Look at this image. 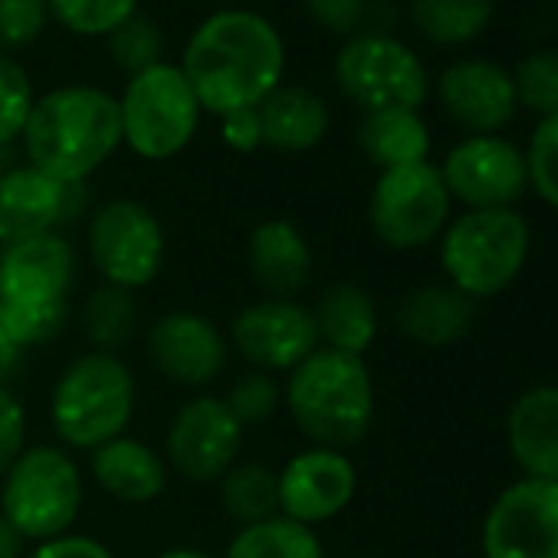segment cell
<instances>
[{
    "instance_id": "5",
    "label": "cell",
    "mask_w": 558,
    "mask_h": 558,
    "mask_svg": "<svg viewBox=\"0 0 558 558\" xmlns=\"http://www.w3.org/2000/svg\"><path fill=\"white\" fill-rule=\"evenodd\" d=\"M135 414V378L119 355L86 352L53 385L50 424L63 447L96 450L125 434Z\"/></svg>"
},
{
    "instance_id": "29",
    "label": "cell",
    "mask_w": 558,
    "mask_h": 558,
    "mask_svg": "<svg viewBox=\"0 0 558 558\" xmlns=\"http://www.w3.org/2000/svg\"><path fill=\"white\" fill-rule=\"evenodd\" d=\"M220 502H223V512L240 529L279 515V476H276V470L266 463H256V460L233 463L220 476Z\"/></svg>"
},
{
    "instance_id": "42",
    "label": "cell",
    "mask_w": 558,
    "mask_h": 558,
    "mask_svg": "<svg viewBox=\"0 0 558 558\" xmlns=\"http://www.w3.org/2000/svg\"><path fill=\"white\" fill-rule=\"evenodd\" d=\"M220 135L227 142V148L250 155L256 148H263V132H259V116L256 109H240L220 119Z\"/></svg>"
},
{
    "instance_id": "33",
    "label": "cell",
    "mask_w": 558,
    "mask_h": 558,
    "mask_svg": "<svg viewBox=\"0 0 558 558\" xmlns=\"http://www.w3.org/2000/svg\"><path fill=\"white\" fill-rule=\"evenodd\" d=\"M509 73L519 109H529L538 119L558 112V50H535L522 57Z\"/></svg>"
},
{
    "instance_id": "9",
    "label": "cell",
    "mask_w": 558,
    "mask_h": 558,
    "mask_svg": "<svg viewBox=\"0 0 558 558\" xmlns=\"http://www.w3.org/2000/svg\"><path fill=\"white\" fill-rule=\"evenodd\" d=\"M86 253L102 283L135 293L151 287L165 266V227L142 201L112 197L86 223Z\"/></svg>"
},
{
    "instance_id": "16",
    "label": "cell",
    "mask_w": 558,
    "mask_h": 558,
    "mask_svg": "<svg viewBox=\"0 0 558 558\" xmlns=\"http://www.w3.org/2000/svg\"><path fill=\"white\" fill-rule=\"evenodd\" d=\"M279 476V515L310 529L349 509L359 489V470L342 450L310 447L300 450Z\"/></svg>"
},
{
    "instance_id": "34",
    "label": "cell",
    "mask_w": 558,
    "mask_h": 558,
    "mask_svg": "<svg viewBox=\"0 0 558 558\" xmlns=\"http://www.w3.org/2000/svg\"><path fill=\"white\" fill-rule=\"evenodd\" d=\"M106 40H109L112 60H116L129 76H138V73H145V70L165 63V60H161L165 34H161V27H158L151 17H145V14H132V17H129L125 24H119Z\"/></svg>"
},
{
    "instance_id": "14",
    "label": "cell",
    "mask_w": 558,
    "mask_h": 558,
    "mask_svg": "<svg viewBox=\"0 0 558 558\" xmlns=\"http://www.w3.org/2000/svg\"><path fill=\"white\" fill-rule=\"evenodd\" d=\"M230 345L256 372H293L319 349V332L313 310L300 300L263 296L233 316Z\"/></svg>"
},
{
    "instance_id": "36",
    "label": "cell",
    "mask_w": 558,
    "mask_h": 558,
    "mask_svg": "<svg viewBox=\"0 0 558 558\" xmlns=\"http://www.w3.org/2000/svg\"><path fill=\"white\" fill-rule=\"evenodd\" d=\"M37 96L27 70L0 53V145H14L24 135V125L31 119Z\"/></svg>"
},
{
    "instance_id": "19",
    "label": "cell",
    "mask_w": 558,
    "mask_h": 558,
    "mask_svg": "<svg viewBox=\"0 0 558 558\" xmlns=\"http://www.w3.org/2000/svg\"><path fill=\"white\" fill-rule=\"evenodd\" d=\"M76 283V250L53 230L0 250V303L70 300Z\"/></svg>"
},
{
    "instance_id": "41",
    "label": "cell",
    "mask_w": 558,
    "mask_h": 558,
    "mask_svg": "<svg viewBox=\"0 0 558 558\" xmlns=\"http://www.w3.org/2000/svg\"><path fill=\"white\" fill-rule=\"evenodd\" d=\"M24 558H116L109 545H102L99 538L93 535H76V532H66L60 538H50V542H40L31 555Z\"/></svg>"
},
{
    "instance_id": "11",
    "label": "cell",
    "mask_w": 558,
    "mask_h": 558,
    "mask_svg": "<svg viewBox=\"0 0 558 558\" xmlns=\"http://www.w3.org/2000/svg\"><path fill=\"white\" fill-rule=\"evenodd\" d=\"M437 168L450 201L466 210L515 207L529 191L525 151L506 135H466Z\"/></svg>"
},
{
    "instance_id": "44",
    "label": "cell",
    "mask_w": 558,
    "mask_h": 558,
    "mask_svg": "<svg viewBox=\"0 0 558 558\" xmlns=\"http://www.w3.org/2000/svg\"><path fill=\"white\" fill-rule=\"evenodd\" d=\"M24 548H27L24 535L0 515V558H24Z\"/></svg>"
},
{
    "instance_id": "43",
    "label": "cell",
    "mask_w": 558,
    "mask_h": 558,
    "mask_svg": "<svg viewBox=\"0 0 558 558\" xmlns=\"http://www.w3.org/2000/svg\"><path fill=\"white\" fill-rule=\"evenodd\" d=\"M21 362H24V349L14 342V336L8 332V326L0 323V385H8L17 375Z\"/></svg>"
},
{
    "instance_id": "21",
    "label": "cell",
    "mask_w": 558,
    "mask_h": 558,
    "mask_svg": "<svg viewBox=\"0 0 558 558\" xmlns=\"http://www.w3.org/2000/svg\"><path fill=\"white\" fill-rule=\"evenodd\" d=\"M506 447L525 476L558 483V385H535L512 401Z\"/></svg>"
},
{
    "instance_id": "15",
    "label": "cell",
    "mask_w": 558,
    "mask_h": 558,
    "mask_svg": "<svg viewBox=\"0 0 558 558\" xmlns=\"http://www.w3.org/2000/svg\"><path fill=\"white\" fill-rule=\"evenodd\" d=\"M437 102L466 135H502L519 112L512 73L486 57L453 60L437 76Z\"/></svg>"
},
{
    "instance_id": "38",
    "label": "cell",
    "mask_w": 558,
    "mask_h": 558,
    "mask_svg": "<svg viewBox=\"0 0 558 558\" xmlns=\"http://www.w3.org/2000/svg\"><path fill=\"white\" fill-rule=\"evenodd\" d=\"M47 0H0V53L14 57L40 40L47 31Z\"/></svg>"
},
{
    "instance_id": "32",
    "label": "cell",
    "mask_w": 558,
    "mask_h": 558,
    "mask_svg": "<svg viewBox=\"0 0 558 558\" xmlns=\"http://www.w3.org/2000/svg\"><path fill=\"white\" fill-rule=\"evenodd\" d=\"M0 323L21 349L47 345L70 326V300L53 303H0Z\"/></svg>"
},
{
    "instance_id": "13",
    "label": "cell",
    "mask_w": 558,
    "mask_h": 558,
    "mask_svg": "<svg viewBox=\"0 0 558 558\" xmlns=\"http://www.w3.org/2000/svg\"><path fill=\"white\" fill-rule=\"evenodd\" d=\"M243 427L223 398L197 395L184 401L165 434V463L191 483L220 480L240 457Z\"/></svg>"
},
{
    "instance_id": "3",
    "label": "cell",
    "mask_w": 558,
    "mask_h": 558,
    "mask_svg": "<svg viewBox=\"0 0 558 558\" xmlns=\"http://www.w3.org/2000/svg\"><path fill=\"white\" fill-rule=\"evenodd\" d=\"M283 404L313 447L349 450L372 430L375 421V385L365 359L316 349L300 362L283 388Z\"/></svg>"
},
{
    "instance_id": "28",
    "label": "cell",
    "mask_w": 558,
    "mask_h": 558,
    "mask_svg": "<svg viewBox=\"0 0 558 558\" xmlns=\"http://www.w3.org/2000/svg\"><path fill=\"white\" fill-rule=\"evenodd\" d=\"M223 558H326V548L316 529L272 515L236 529Z\"/></svg>"
},
{
    "instance_id": "31",
    "label": "cell",
    "mask_w": 558,
    "mask_h": 558,
    "mask_svg": "<svg viewBox=\"0 0 558 558\" xmlns=\"http://www.w3.org/2000/svg\"><path fill=\"white\" fill-rule=\"evenodd\" d=\"M50 17L80 37H109L119 24L138 14V0H47Z\"/></svg>"
},
{
    "instance_id": "23",
    "label": "cell",
    "mask_w": 558,
    "mask_h": 558,
    "mask_svg": "<svg viewBox=\"0 0 558 558\" xmlns=\"http://www.w3.org/2000/svg\"><path fill=\"white\" fill-rule=\"evenodd\" d=\"M89 473L119 502H151L168 486L165 457L135 437H116L89 453Z\"/></svg>"
},
{
    "instance_id": "35",
    "label": "cell",
    "mask_w": 558,
    "mask_h": 558,
    "mask_svg": "<svg viewBox=\"0 0 558 558\" xmlns=\"http://www.w3.org/2000/svg\"><path fill=\"white\" fill-rule=\"evenodd\" d=\"M525 151L529 191H535L551 210H558V112L535 122Z\"/></svg>"
},
{
    "instance_id": "1",
    "label": "cell",
    "mask_w": 558,
    "mask_h": 558,
    "mask_svg": "<svg viewBox=\"0 0 558 558\" xmlns=\"http://www.w3.org/2000/svg\"><path fill=\"white\" fill-rule=\"evenodd\" d=\"M283 37L263 14L243 8L204 17L181 57V73L201 109L220 119L240 109H256L272 89L283 86Z\"/></svg>"
},
{
    "instance_id": "37",
    "label": "cell",
    "mask_w": 558,
    "mask_h": 558,
    "mask_svg": "<svg viewBox=\"0 0 558 558\" xmlns=\"http://www.w3.org/2000/svg\"><path fill=\"white\" fill-rule=\"evenodd\" d=\"M279 401H283V391H279V385L266 372H246V375H240L230 385V391L223 395V404L240 421V427L266 424L276 414Z\"/></svg>"
},
{
    "instance_id": "6",
    "label": "cell",
    "mask_w": 558,
    "mask_h": 558,
    "mask_svg": "<svg viewBox=\"0 0 558 558\" xmlns=\"http://www.w3.org/2000/svg\"><path fill=\"white\" fill-rule=\"evenodd\" d=\"M83 470L66 447L37 444L0 476V515H4L24 542H50L73 529L83 512Z\"/></svg>"
},
{
    "instance_id": "27",
    "label": "cell",
    "mask_w": 558,
    "mask_h": 558,
    "mask_svg": "<svg viewBox=\"0 0 558 558\" xmlns=\"http://www.w3.org/2000/svg\"><path fill=\"white\" fill-rule=\"evenodd\" d=\"M496 14V0H411V24L434 47L453 50L480 40Z\"/></svg>"
},
{
    "instance_id": "25",
    "label": "cell",
    "mask_w": 558,
    "mask_h": 558,
    "mask_svg": "<svg viewBox=\"0 0 558 558\" xmlns=\"http://www.w3.org/2000/svg\"><path fill=\"white\" fill-rule=\"evenodd\" d=\"M319 345L345 355L365 359L378 339V306L372 293L359 283H332L319 293L313 306Z\"/></svg>"
},
{
    "instance_id": "39",
    "label": "cell",
    "mask_w": 558,
    "mask_h": 558,
    "mask_svg": "<svg viewBox=\"0 0 558 558\" xmlns=\"http://www.w3.org/2000/svg\"><path fill=\"white\" fill-rule=\"evenodd\" d=\"M27 447V411L8 385H0V476Z\"/></svg>"
},
{
    "instance_id": "45",
    "label": "cell",
    "mask_w": 558,
    "mask_h": 558,
    "mask_svg": "<svg viewBox=\"0 0 558 558\" xmlns=\"http://www.w3.org/2000/svg\"><path fill=\"white\" fill-rule=\"evenodd\" d=\"M158 558H214L210 551L204 548H191V545H178V548H165Z\"/></svg>"
},
{
    "instance_id": "26",
    "label": "cell",
    "mask_w": 558,
    "mask_h": 558,
    "mask_svg": "<svg viewBox=\"0 0 558 558\" xmlns=\"http://www.w3.org/2000/svg\"><path fill=\"white\" fill-rule=\"evenodd\" d=\"M359 148L381 171L427 161L430 129L421 109H375L359 125Z\"/></svg>"
},
{
    "instance_id": "46",
    "label": "cell",
    "mask_w": 558,
    "mask_h": 558,
    "mask_svg": "<svg viewBox=\"0 0 558 558\" xmlns=\"http://www.w3.org/2000/svg\"><path fill=\"white\" fill-rule=\"evenodd\" d=\"M21 161H17V151H14V145H0V174H8L11 168H17Z\"/></svg>"
},
{
    "instance_id": "10",
    "label": "cell",
    "mask_w": 558,
    "mask_h": 558,
    "mask_svg": "<svg viewBox=\"0 0 558 558\" xmlns=\"http://www.w3.org/2000/svg\"><path fill=\"white\" fill-rule=\"evenodd\" d=\"M450 194L440 168L430 161L388 168L378 174L368 197V223L391 250H421L450 223Z\"/></svg>"
},
{
    "instance_id": "18",
    "label": "cell",
    "mask_w": 558,
    "mask_h": 558,
    "mask_svg": "<svg viewBox=\"0 0 558 558\" xmlns=\"http://www.w3.org/2000/svg\"><path fill=\"white\" fill-rule=\"evenodd\" d=\"M145 352L151 368L181 388H204L227 365L223 332L207 316L187 310L155 319L145 336Z\"/></svg>"
},
{
    "instance_id": "7",
    "label": "cell",
    "mask_w": 558,
    "mask_h": 558,
    "mask_svg": "<svg viewBox=\"0 0 558 558\" xmlns=\"http://www.w3.org/2000/svg\"><path fill=\"white\" fill-rule=\"evenodd\" d=\"M201 112L204 109L181 66L158 63L129 76L125 93L119 96L122 145L145 161H168L194 142Z\"/></svg>"
},
{
    "instance_id": "40",
    "label": "cell",
    "mask_w": 558,
    "mask_h": 558,
    "mask_svg": "<svg viewBox=\"0 0 558 558\" xmlns=\"http://www.w3.org/2000/svg\"><path fill=\"white\" fill-rule=\"evenodd\" d=\"M306 14L329 34H355L365 17L372 0H303Z\"/></svg>"
},
{
    "instance_id": "20",
    "label": "cell",
    "mask_w": 558,
    "mask_h": 558,
    "mask_svg": "<svg viewBox=\"0 0 558 558\" xmlns=\"http://www.w3.org/2000/svg\"><path fill=\"white\" fill-rule=\"evenodd\" d=\"M313 246L293 220L269 217L246 240L250 276L266 296L296 300L313 283Z\"/></svg>"
},
{
    "instance_id": "2",
    "label": "cell",
    "mask_w": 558,
    "mask_h": 558,
    "mask_svg": "<svg viewBox=\"0 0 558 558\" xmlns=\"http://www.w3.org/2000/svg\"><path fill=\"white\" fill-rule=\"evenodd\" d=\"M21 145L31 168L60 184H86L122 145L119 99L86 83L57 86L37 96Z\"/></svg>"
},
{
    "instance_id": "30",
    "label": "cell",
    "mask_w": 558,
    "mask_h": 558,
    "mask_svg": "<svg viewBox=\"0 0 558 558\" xmlns=\"http://www.w3.org/2000/svg\"><path fill=\"white\" fill-rule=\"evenodd\" d=\"M138 329V300L122 287H96L83 303V336L89 339V352L116 355L132 342Z\"/></svg>"
},
{
    "instance_id": "8",
    "label": "cell",
    "mask_w": 558,
    "mask_h": 558,
    "mask_svg": "<svg viewBox=\"0 0 558 558\" xmlns=\"http://www.w3.org/2000/svg\"><path fill=\"white\" fill-rule=\"evenodd\" d=\"M336 86L359 109H421L430 96L424 60L398 37L355 34L336 57Z\"/></svg>"
},
{
    "instance_id": "12",
    "label": "cell",
    "mask_w": 558,
    "mask_h": 558,
    "mask_svg": "<svg viewBox=\"0 0 558 558\" xmlns=\"http://www.w3.org/2000/svg\"><path fill=\"white\" fill-rule=\"evenodd\" d=\"M483 558H558V483L522 476L486 509Z\"/></svg>"
},
{
    "instance_id": "17",
    "label": "cell",
    "mask_w": 558,
    "mask_h": 558,
    "mask_svg": "<svg viewBox=\"0 0 558 558\" xmlns=\"http://www.w3.org/2000/svg\"><path fill=\"white\" fill-rule=\"evenodd\" d=\"M86 207V184H60L27 161L0 174V246L53 233Z\"/></svg>"
},
{
    "instance_id": "24",
    "label": "cell",
    "mask_w": 558,
    "mask_h": 558,
    "mask_svg": "<svg viewBox=\"0 0 558 558\" xmlns=\"http://www.w3.org/2000/svg\"><path fill=\"white\" fill-rule=\"evenodd\" d=\"M263 145L283 155L313 151L329 132V106L306 86H279L259 106Z\"/></svg>"
},
{
    "instance_id": "22",
    "label": "cell",
    "mask_w": 558,
    "mask_h": 558,
    "mask_svg": "<svg viewBox=\"0 0 558 558\" xmlns=\"http://www.w3.org/2000/svg\"><path fill=\"white\" fill-rule=\"evenodd\" d=\"M395 323L404 339L424 349H447L470 336L476 323V303L444 283H424L401 296L395 310Z\"/></svg>"
},
{
    "instance_id": "4",
    "label": "cell",
    "mask_w": 558,
    "mask_h": 558,
    "mask_svg": "<svg viewBox=\"0 0 558 558\" xmlns=\"http://www.w3.org/2000/svg\"><path fill=\"white\" fill-rule=\"evenodd\" d=\"M529 246L532 230L515 207L463 210L440 233V266L453 290L480 303L515 283Z\"/></svg>"
}]
</instances>
